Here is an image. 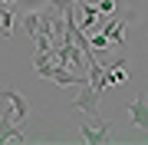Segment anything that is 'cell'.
Listing matches in <instances>:
<instances>
[{
	"mask_svg": "<svg viewBox=\"0 0 148 145\" xmlns=\"http://www.w3.org/2000/svg\"><path fill=\"white\" fill-rule=\"evenodd\" d=\"M27 112H30V102L20 96V89H0V145L27 142V135H23Z\"/></svg>",
	"mask_w": 148,
	"mask_h": 145,
	"instance_id": "obj_1",
	"label": "cell"
},
{
	"mask_svg": "<svg viewBox=\"0 0 148 145\" xmlns=\"http://www.w3.org/2000/svg\"><path fill=\"white\" fill-rule=\"evenodd\" d=\"M33 69H36L43 79L56 82V86H86V82H89L86 73H76V69H69V66H59L49 53H33Z\"/></svg>",
	"mask_w": 148,
	"mask_h": 145,
	"instance_id": "obj_2",
	"label": "cell"
},
{
	"mask_svg": "<svg viewBox=\"0 0 148 145\" xmlns=\"http://www.w3.org/2000/svg\"><path fill=\"white\" fill-rule=\"evenodd\" d=\"M79 135H82V142H86V145H106V142L112 139V122H106L99 112H92V115H86V119H82Z\"/></svg>",
	"mask_w": 148,
	"mask_h": 145,
	"instance_id": "obj_3",
	"label": "cell"
},
{
	"mask_svg": "<svg viewBox=\"0 0 148 145\" xmlns=\"http://www.w3.org/2000/svg\"><path fill=\"white\" fill-rule=\"evenodd\" d=\"M73 106L76 109H82L86 115H92V112H99V92H95L89 82H86V86H79V96L73 99Z\"/></svg>",
	"mask_w": 148,
	"mask_h": 145,
	"instance_id": "obj_4",
	"label": "cell"
},
{
	"mask_svg": "<svg viewBox=\"0 0 148 145\" xmlns=\"http://www.w3.org/2000/svg\"><path fill=\"white\" fill-rule=\"evenodd\" d=\"M128 115H132L135 129H148V96H138L128 102Z\"/></svg>",
	"mask_w": 148,
	"mask_h": 145,
	"instance_id": "obj_5",
	"label": "cell"
},
{
	"mask_svg": "<svg viewBox=\"0 0 148 145\" xmlns=\"http://www.w3.org/2000/svg\"><path fill=\"white\" fill-rule=\"evenodd\" d=\"M102 33H106V40L115 49H122L125 46V40H122V33H125V16H115V20H109L106 27H102Z\"/></svg>",
	"mask_w": 148,
	"mask_h": 145,
	"instance_id": "obj_6",
	"label": "cell"
},
{
	"mask_svg": "<svg viewBox=\"0 0 148 145\" xmlns=\"http://www.w3.org/2000/svg\"><path fill=\"white\" fill-rule=\"evenodd\" d=\"M125 53H119V59L112 66H106V79H109V86H119V82H125Z\"/></svg>",
	"mask_w": 148,
	"mask_h": 145,
	"instance_id": "obj_7",
	"label": "cell"
},
{
	"mask_svg": "<svg viewBox=\"0 0 148 145\" xmlns=\"http://www.w3.org/2000/svg\"><path fill=\"white\" fill-rule=\"evenodd\" d=\"M13 20H16V7H0V33L3 36L13 33Z\"/></svg>",
	"mask_w": 148,
	"mask_h": 145,
	"instance_id": "obj_8",
	"label": "cell"
},
{
	"mask_svg": "<svg viewBox=\"0 0 148 145\" xmlns=\"http://www.w3.org/2000/svg\"><path fill=\"white\" fill-rule=\"evenodd\" d=\"M46 3H49V7H53V10H56L59 16H63L66 10H73V7H76V3H79V0H46Z\"/></svg>",
	"mask_w": 148,
	"mask_h": 145,
	"instance_id": "obj_9",
	"label": "cell"
},
{
	"mask_svg": "<svg viewBox=\"0 0 148 145\" xmlns=\"http://www.w3.org/2000/svg\"><path fill=\"white\" fill-rule=\"evenodd\" d=\"M89 43H92V49H112V43L106 40V33H99V36H92Z\"/></svg>",
	"mask_w": 148,
	"mask_h": 145,
	"instance_id": "obj_10",
	"label": "cell"
},
{
	"mask_svg": "<svg viewBox=\"0 0 148 145\" xmlns=\"http://www.w3.org/2000/svg\"><path fill=\"white\" fill-rule=\"evenodd\" d=\"M99 13H115V0H99Z\"/></svg>",
	"mask_w": 148,
	"mask_h": 145,
	"instance_id": "obj_11",
	"label": "cell"
}]
</instances>
